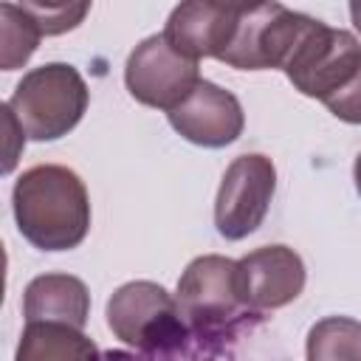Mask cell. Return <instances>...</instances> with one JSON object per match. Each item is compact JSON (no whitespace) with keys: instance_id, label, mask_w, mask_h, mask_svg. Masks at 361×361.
<instances>
[{"instance_id":"obj_1","label":"cell","mask_w":361,"mask_h":361,"mask_svg":"<svg viewBox=\"0 0 361 361\" xmlns=\"http://www.w3.org/2000/svg\"><path fill=\"white\" fill-rule=\"evenodd\" d=\"M175 302L192 333L195 358L234 355V347L265 322V313L248 307L240 296L237 259L220 254H203L186 265Z\"/></svg>"},{"instance_id":"obj_2","label":"cell","mask_w":361,"mask_h":361,"mask_svg":"<svg viewBox=\"0 0 361 361\" xmlns=\"http://www.w3.org/2000/svg\"><path fill=\"white\" fill-rule=\"evenodd\" d=\"M20 234L39 251H71L90 231V197L82 178L59 164L25 169L11 192Z\"/></svg>"},{"instance_id":"obj_3","label":"cell","mask_w":361,"mask_h":361,"mask_svg":"<svg viewBox=\"0 0 361 361\" xmlns=\"http://www.w3.org/2000/svg\"><path fill=\"white\" fill-rule=\"evenodd\" d=\"M107 327L141 358H195L192 333L164 285L133 279L107 299Z\"/></svg>"},{"instance_id":"obj_4","label":"cell","mask_w":361,"mask_h":361,"mask_svg":"<svg viewBox=\"0 0 361 361\" xmlns=\"http://www.w3.org/2000/svg\"><path fill=\"white\" fill-rule=\"evenodd\" d=\"M87 102L90 93L82 73L68 62H48L28 71L17 82L8 107L20 118L28 138L54 141L68 135L82 121Z\"/></svg>"},{"instance_id":"obj_5","label":"cell","mask_w":361,"mask_h":361,"mask_svg":"<svg viewBox=\"0 0 361 361\" xmlns=\"http://www.w3.org/2000/svg\"><path fill=\"white\" fill-rule=\"evenodd\" d=\"M316 17L285 8L276 0H262L243 11L228 48L217 56L237 71H274L285 68L296 42Z\"/></svg>"},{"instance_id":"obj_6","label":"cell","mask_w":361,"mask_h":361,"mask_svg":"<svg viewBox=\"0 0 361 361\" xmlns=\"http://www.w3.org/2000/svg\"><path fill=\"white\" fill-rule=\"evenodd\" d=\"M358 65L361 42L344 28L313 20L282 71L302 96L324 102L358 71Z\"/></svg>"},{"instance_id":"obj_7","label":"cell","mask_w":361,"mask_h":361,"mask_svg":"<svg viewBox=\"0 0 361 361\" xmlns=\"http://www.w3.org/2000/svg\"><path fill=\"white\" fill-rule=\"evenodd\" d=\"M200 59L180 54L164 34L141 39L124 65V85L130 96L147 107L172 110L200 82Z\"/></svg>"},{"instance_id":"obj_8","label":"cell","mask_w":361,"mask_h":361,"mask_svg":"<svg viewBox=\"0 0 361 361\" xmlns=\"http://www.w3.org/2000/svg\"><path fill=\"white\" fill-rule=\"evenodd\" d=\"M276 192V166L259 152L240 155L223 172L217 200H214V226L226 240H243L254 234L274 200Z\"/></svg>"},{"instance_id":"obj_9","label":"cell","mask_w":361,"mask_h":361,"mask_svg":"<svg viewBox=\"0 0 361 361\" xmlns=\"http://www.w3.org/2000/svg\"><path fill=\"white\" fill-rule=\"evenodd\" d=\"M166 116H169L172 130L180 138L197 147H209V149L234 144L245 127V113H243L240 99L231 90L214 82H206V79H200L197 87Z\"/></svg>"},{"instance_id":"obj_10","label":"cell","mask_w":361,"mask_h":361,"mask_svg":"<svg viewBox=\"0 0 361 361\" xmlns=\"http://www.w3.org/2000/svg\"><path fill=\"white\" fill-rule=\"evenodd\" d=\"M305 262L288 245H262L237 259L240 296L259 313L290 305L305 290Z\"/></svg>"},{"instance_id":"obj_11","label":"cell","mask_w":361,"mask_h":361,"mask_svg":"<svg viewBox=\"0 0 361 361\" xmlns=\"http://www.w3.org/2000/svg\"><path fill=\"white\" fill-rule=\"evenodd\" d=\"M240 17L243 8L231 0H180L161 34L192 59H217L228 48Z\"/></svg>"},{"instance_id":"obj_12","label":"cell","mask_w":361,"mask_h":361,"mask_svg":"<svg viewBox=\"0 0 361 361\" xmlns=\"http://www.w3.org/2000/svg\"><path fill=\"white\" fill-rule=\"evenodd\" d=\"M25 322H65L85 327L90 316V293L79 276L42 274L34 276L23 293Z\"/></svg>"},{"instance_id":"obj_13","label":"cell","mask_w":361,"mask_h":361,"mask_svg":"<svg viewBox=\"0 0 361 361\" xmlns=\"http://www.w3.org/2000/svg\"><path fill=\"white\" fill-rule=\"evenodd\" d=\"M96 344L82 333V327L65 322H25L17 361H56V358H93Z\"/></svg>"},{"instance_id":"obj_14","label":"cell","mask_w":361,"mask_h":361,"mask_svg":"<svg viewBox=\"0 0 361 361\" xmlns=\"http://www.w3.org/2000/svg\"><path fill=\"white\" fill-rule=\"evenodd\" d=\"M39 37H42L39 23L23 6H14V3L0 6V68L3 71L23 68L37 51Z\"/></svg>"},{"instance_id":"obj_15","label":"cell","mask_w":361,"mask_h":361,"mask_svg":"<svg viewBox=\"0 0 361 361\" xmlns=\"http://www.w3.org/2000/svg\"><path fill=\"white\" fill-rule=\"evenodd\" d=\"M307 358L310 361L361 358V322L350 316H327L316 322L307 333Z\"/></svg>"},{"instance_id":"obj_16","label":"cell","mask_w":361,"mask_h":361,"mask_svg":"<svg viewBox=\"0 0 361 361\" xmlns=\"http://www.w3.org/2000/svg\"><path fill=\"white\" fill-rule=\"evenodd\" d=\"M93 0H23V8L39 23L45 37H59L79 28Z\"/></svg>"},{"instance_id":"obj_17","label":"cell","mask_w":361,"mask_h":361,"mask_svg":"<svg viewBox=\"0 0 361 361\" xmlns=\"http://www.w3.org/2000/svg\"><path fill=\"white\" fill-rule=\"evenodd\" d=\"M336 118L347 121V124H361V65L358 71L333 93L322 102Z\"/></svg>"},{"instance_id":"obj_18","label":"cell","mask_w":361,"mask_h":361,"mask_svg":"<svg viewBox=\"0 0 361 361\" xmlns=\"http://www.w3.org/2000/svg\"><path fill=\"white\" fill-rule=\"evenodd\" d=\"M3 135H6V161H3V172L8 175L14 166H17V161H20V152H23V147H25V130H23V124H20V118L14 116V110L8 107V102L3 104Z\"/></svg>"},{"instance_id":"obj_19","label":"cell","mask_w":361,"mask_h":361,"mask_svg":"<svg viewBox=\"0 0 361 361\" xmlns=\"http://www.w3.org/2000/svg\"><path fill=\"white\" fill-rule=\"evenodd\" d=\"M350 17H353L355 31L361 34V0H350Z\"/></svg>"},{"instance_id":"obj_20","label":"cell","mask_w":361,"mask_h":361,"mask_svg":"<svg viewBox=\"0 0 361 361\" xmlns=\"http://www.w3.org/2000/svg\"><path fill=\"white\" fill-rule=\"evenodd\" d=\"M353 180H355V189H358V195H361V152H358L355 166H353Z\"/></svg>"},{"instance_id":"obj_21","label":"cell","mask_w":361,"mask_h":361,"mask_svg":"<svg viewBox=\"0 0 361 361\" xmlns=\"http://www.w3.org/2000/svg\"><path fill=\"white\" fill-rule=\"evenodd\" d=\"M231 3H237V6L245 11V8H251V6H257V3H262V0H231Z\"/></svg>"}]
</instances>
